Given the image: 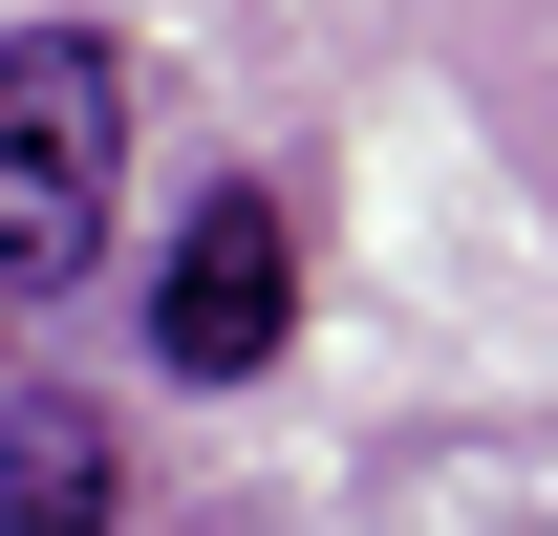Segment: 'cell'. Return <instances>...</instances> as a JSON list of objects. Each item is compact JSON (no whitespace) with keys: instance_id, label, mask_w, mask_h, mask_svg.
<instances>
[{"instance_id":"cell-4","label":"cell","mask_w":558,"mask_h":536,"mask_svg":"<svg viewBox=\"0 0 558 536\" xmlns=\"http://www.w3.org/2000/svg\"><path fill=\"white\" fill-rule=\"evenodd\" d=\"M0 343H22V322H0Z\"/></svg>"},{"instance_id":"cell-3","label":"cell","mask_w":558,"mask_h":536,"mask_svg":"<svg viewBox=\"0 0 558 536\" xmlns=\"http://www.w3.org/2000/svg\"><path fill=\"white\" fill-rule=\"evenodd\" d=\"M130 515V429L44 365V387H0V536H108Z\"/></svg>"},{"instance_id":"cell-1","label":"cell","mask_w":558,"mask_h":536,"mask_svg":"<svg viewBox=\"0 0 558 536\" xmlns=\"http://www.w3.org/2000/svg\"><path fill=\"white\" fill-rule=\"evenodd\" d=\"M108 215H130V44L22 22L0 44V322H65L108 279Z\"/></svg>"},{"instance_id":"cell-2","label":"cell","mask_w":558,"mask_h":536,"mask_svg":"<svg viewBox=\"0 0 558 536\" xmlns=\"http://www.w3.org/2000/svg\"><path fill=\"white\" fill-rule=\"evenodd\" d=\"M279 343H301V215H279L258 172H215V194L172 215V279H150V365H172V387H258Z\"/></svg>"}]
</instances>
